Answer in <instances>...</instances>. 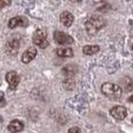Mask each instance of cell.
Returning a JSON list of instances; mask_svg holds the SVG:
<instances>
[{
	"label": "cell",
	"mask_w": 133,
	"mask_h": 133,
	"mask_svg": "<svg viewBox=\"0 0 133 133\" xmlns=\"http://www.w3.org/2000/svg\"><path fill=\"white\" fill-rule=\"evenodd\" d=\"M106 22L101 16L94 15L86 21L85 23L86 29L88 34L94 35L98 31L105 26Z\"/></svg>",
	"instance_id": "cell-1"
},
{
	"label": "cell",
	"mask_w": 133,
	"mask_h": 133,
	"mask_svg": "<svg viewBox=\"0 0 133 133\" xmlns=\"http://www.w3.org/2000/svg\"><path fill=\"white\" fill-rule=\"evenodd\" d=\"M101 91L105 96L113 99L120 98L122 89L117 84L112 83H105L102 85Z\"/></svg>",
	"instance_id": "cell-2"
},
{
	"label": "cell",
	"mask_w": 133,
	"mask_h": 133,
	"mask_svg": "<svg viewBox=\"0 0 133 133\" xmlns=\"http://www.w3.org/2000/svg\"><path fill=\"white\" fill-rule=\"evenodd\" d=\"M47 32L45 30L38 29L33 35V42L41 49H44L49 45L47 40Z\"/></svg>",
	"instance_id": "cell-3"
},
{
	"label": "cell",
	"mask_w": 133,
	"mask_h": 133,
	"mask_svg": "<svg viewBox=\"0 0 133 133\" xmlns=\"http://www.w3.org/2000/svg\"><path fill=\"white\" fill-rule=\"evenodd\" d=\"M54 39L57 44L61 45L71 44L74 42V38L69 35L61 31H56L54 33Z\"/></svg>",
	"instance_id": "cell-4"
},
{
	"label": "cell",
	"mask_w": 133,
	"mask_h": 133,
	"mask_svg": "<svg viewBox=\"0 0 133 133\" xmlns=\"http://www.w3.org/2000/svg\"><path fill=\"white\" fill-rule=\"evenodd\" d=\"M20 48V41L17 38H13L12 39L8 41L5 46V51L9 56H14L17 54Z\"/></svg>",
	"instance_id": "cell-5"
},
{
	"label": "cell",
	"mask_w": 133,
	"mask_h": 133,
	"mask_svg": "<svg viewBox=\"0 0 133 133\" xmlns=\"http://www.w3.org/2000/svg\"><path fill=\"white\" fill-rule=\"evenodd\" d=\"M29 25V21L25 17L17 16L10 19L8 26L11 29H15L17 26L26 27Z\"/></svg>",
	"instance_id": "cell-6"
},
{
	"label": "cell",
	"mask_w": 133,
	"mask_h": 133,
	"mask_svg": "<svg viewBox=\"0 0 133 133\" xmlns=\"http://www.w3.org/2000/svg\"><path fill=\"white\" fill-rule=\"evenodd\" d=\"M110 115L115 119L118 120H123L127 116V110L123 106L117 105L113 107L110 111Z\"/></svg>",
	"instance_id": "cell-7"
},
{
	"label": "cell",
	"mask_w": 133,
	"mask_h": 133,
	"mask_svg": "<svg viewBox=\"0 0 133 133\" xmlns=\"http://www.w3.org/2000/svg\"><path fill=\"white\" fill-rule=\"evenodd\" d=\"M6 79L11 89H15L19 84L20 81L19 76L15 71H11L6 75Z\"/></svg>",
	"instance_id": "cell-8"
},
{
	"label": "cell",
	"mask_w": 133,
	"mask_h": 133,
	"mask_svg": "<svg viewBox=\"0 0 133 133\" xmlns=\"http://www.w3.org/2000/svg\"><path fill=\"white\" fill-rule=\"evenodd\" d=\"M37 54V50L35 47H30L28 48L23 53L22 56V61L24 64H29L32 60L35 58Z\"/></svg>",
	"instance_id": "cell-9"
},
{
	"label": "cell",
	"mask_w": 133,
	"mask_h": 133,
	"mask_svg": "<svg viewBox=\"0 0 133 133\" xmlns=\"http://www.w3.org/2000/svg\"><path fill=\"white\" fill-rule=\"evenodd\" d=\"M8 128L11 132L17 133L23 131L24 128V124L19 119H14L10 122Z\"/></svg>",
	"instance_id": "cell-10"
},
{
	"label": "cell",
	"mask_w": 133,
	"mask_h": 133,
	"mask_svg": "<svg viewBox=\"0 0 133 133\" xmlns=\"http://www.w3.org/2000/svg\"><path fill=\"white\" fill-rule=\"evenodd\" d=\"M60 20L64 26L69 27L74 22V16L70 12L64 11L60 16Z\"/></svg>",
	"instance_id": "cell-11"
},
{
	"label": "cell",
	"mask_w": 133,
	"mask_h": 133,
	"mask_svg": "<svg viewBox=\"0 0 133 133\" xmlns=\"http://www.w3.org/2000/svg\"><path fill=\"white\" fill-rule=\"evenodd\" d=\"M78 71V68L75 64H68L62 70V73L66 78H71Z\"/></svg>",
	"instance_id": "cell-12"
},
{
	"label": "cell",
	"mask_w": 133,
	"mask_h": 133,
	"mask_svg": "<svg viewBox=\"0 0 133 133\" xmlns=\"http://www.w3.org/2000/svg\"><path fill=\"white\" fill-rule=\"evenodd\" d=\"M57 56L61 57H74V51L71 48H59L56 50Z\"/></svg>",
	"instance_id": "cell-13"
},
{
	"label": "cell",
	"mask_w": 133,
	"mask_h": 133,
	"mask_svg": "<svg viewBox=\"0 0 133 133\" xmlns=\"http://www.w3.org/2000/svg\"><path fill=\"white\" fill-rule=\"evenodd\" d=\"M100 48L97 45H87L83 48V54L88 56L95 54L99 51Z\"/></svg>",
	"instance_id": "cell-14"
},
{
	"label": "cell",
	"mask_w": 133,
	"mask_h": 133,
	"mask_svg": "<svg viewBox=\"0 0 133 133\" xmlns=\"http://www.w3.org/2000/svg\"><path fill=\"white\" fill-rule=\"evenodd\" d=\"M63 87L67 91L73 90L75 87V82L71 78H67L63 81Z\"/></svg>",
	"instance_id": "cell-15"
},
{
	"label": "cell",
	"mask_w": 133,
	"mask_h": 133,
	"mask_svg": "<svg viewBox=\"0 0 133 133\" xmlns=\"http://www.w3.org/2000/svg\"><path fill=\"white\" fill-rule=\"evenodd\" d=\"M6 105V101L4 98V94L2 91H0V107H4Z\"/></svg>",
	"instance_id": "cell-16"
},
{
	"label": "cell",
	"mask_w": 133,
	"mask_h": 133,
	"mask_svg": "<svg viewBox=\"0 0 133 133\" xmlns=\"http://www.w3.org/2000/svg\"><path fill=\"white\" fill-rule=\"evenodd\" d=\"M11 4V0H0V9Z\"/></svg>",
	"instance_id": "cell-17"
},
{
	"label": "cell",
	"mask_w": 133,
	"mask_h": 133,
	"mask_svg": "<svg viewBox=\"0 0 133 133\" xmlns=\"http://www.w3.org/2000/svg\"><path fill=\"white\" fill-rule=\"evenodd\" d=\"M81 129L79 128L77 126H74V127L71 128L68 131V133H81Z\"/></svg>",
	"instance_id": "cell-18"
},
{
	"label": "cell",
	"mask_w": 133,
	"mask_h": 133,
	"mask_svg": "<svg viewBox=\"0 0 133 133\" xmlns=\"http://www.w3.org/2000/svg\"><path fill=\"white\" fill-rule=\"evenodd\" d=\"M128 101L129 102H131V103H133V94L132 96H131V97H129L128 99Z\"/></svg>",
	"instance_id": "cell-19"
},
{
	"label": "cell",
	"mask_w": 133,
	"mask_h": 133,
	"mask_svg": "<svg viewBox=\"0 0 133 133\" xmlns=\"http://www.w3.org/2000/svg\"><path fill=\"white\" fill-rule=\"evenodd\" d=\"M71 3H79L81 2L82 0H70Z\"/></svg>",
	"instance_id": "cell-20"
},
{
	"label": "cell",
	"mask_w": 133,
	"mask_h": 133,
	"mask_svg": "<svg viewBox=\"0 0 133 133\" xmlns=\"http://www.w3.org/2000/svg\"><path fill=\"white\" fill-rule=\"evenodd\" d=\"M132 124H133V117H132Z\"/></svg>",
	"instance_id": "cell-21"
},
{
	"label": "cell",
	"mask_w": 133,
	"mask_h": 133,
	"mask_svg": "<svg viewBox=\"0 0 133 133\" xmlns=\"http://www.w3.org/2000/svg\"><path fill=\"white\" fill-rule=\"evenodd\" d=\"M132 50H133V46H132Z\"/></svg>",
	"instance_id": "cell-22"
}]
</instances>
